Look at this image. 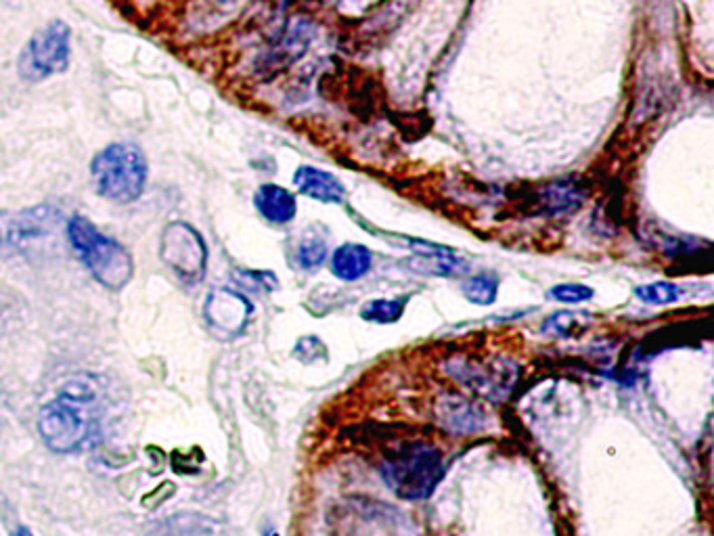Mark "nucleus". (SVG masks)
Wrapping results in <instances>:
<instances>
[{
    "mask_svg": "<svg viewBox=\"0 0 714 536\" xmlns=\"http://www.w3.org/2000/svg\"><path fill=\"white\" fill-rule=\"evenodd\" d=\"M99 384L93 377H74L38 413L36 428L49 451L70 455L86 449L99 434Z\"/></svg>",
    "mask_w": 714,
    "mask_h": 536,
    "instance_id": "nucleus-1",
    "label": "nucleus"
},
{
    "mask_svg": "<svg viewBox=\"0 0 714 536\" xmlns=\"http://www.w3.org/2000/svg\"><path fill=\"white\" fill-rule=\"evenodd\" d=\"M68 241L91 277L109 292H120L135 277V260L124 245L86 216L68 220Z\"/></svg>",
    "mask_w": 714,
    "mask_h": 536,
    "instance_id": "nucleus-2",
    "label": "nucleus"
},
{
    "mask_svg": "<svg viewBox=\"0 0 714 536\" xmlns=\"http://www.w3.org/2000/svg\"><path fill=\"white\" fill-rule=\"evenodd\" d=\"M91 178L101 197L120 206L135 204L145 193L149 178L145 151L135 143H111L93 158Z\"/></svg>",
    "mask_w": 714,
    "mask_h": 536,
    "instance_id": "nucleus-3",
    "label": "nucleus"
},
{
    "mask_svg": "<svg viewBox=\"0 0 714 536\" xmlns=\"http://www.w3.org/2000/svg\"><path fill=\"white\" fill-rule=\"evenodd\" d=\"M444 476V457L432 444H407L382 465V478L400 499H426Z\"/></svg>",
    "mask_w": 714,
    "mask_h": 536,
    "instance_id": "nucleus-4",
    "label": "nucleus"
},
{
    "mask_svg": "<svg viewBox=\"0 0 714 536\" xmlns=\"http://www.w3.org/2000/svg\"><path fill=\"white\" fill-rule=\"evenodd\" d=\"M72 63V28L61 19L44 24L30 36L17 57L21 80L38 84L53 76L65 74Z\"/></svg>",
    "mask_w": 714,
    "mask_h": 536,
    "instance_id": "nucleus-5",
    "label": "nucleus"
},
{
    "mask_svg": "<svg viewBox=\"0 0 714 536\" xmlns=\"http://www.w3.org/2000/svg\"><path fill=\"white\" fill-rule=\"evenodd\" d=\"M160 258L178 281L195 287L206 277L208 243L189 222L174 220L162 231Z\"/></svg>",
    "mask_w": 714,
    "mask_h": 536,
    "instance_id": "nucleus-6",
    "label": "nucleus"
},
{
    "mask_svg": "<svg viewBox=\"0 0 714 536\" xmlns=\"http://www.w3.org/2000/svg\"><path fill=\"white\" fill-rule=\"evenodd\" d=\"M57 210L40 204L26 210H0V256L26 252L28 245L47 237L57 225Z\"/></svg>",
    "mask_w": 714,
    "mask_h": 536,
    "instance_id": "nucleus-7",
    "label": "nucleus"
},
{
    "mask_svg": "<svg viewBox=\"0 0 714 536\" xmlns=\"http://www.w3.org/2000/svg\"><path fill=\"white\" fill-rule=\"evenodd\" d=\"M254 306L243 294L229 287L212 289L204 304V319L208 327L225 338L241 335L252 319Z\"/></svg>",
    "mask_w": 714,
    "mask_h": 536,
    "instance_id": "nucleus-8",
    "label": "nucleus"
},
{
    "mask_svg": "<svg viewBox=\"0 0 714 536\" xmlns=\"http://www.w3.org/2000/svg\"><path fill=\"white\" fill-rule=\"evenodd\" d=\"M451 373L467 388L476 390L482 396H503L511 382H516V371L503 365H484V363H467L455 365Z\"/></svg>",
    "mask_w": 714,
    "mask_h": 536,
    "instance_id": "nucleus-9",
    "label": "nucleus"
},
{
    "mask_svg": "<svg viewBox=\"0 0 714 536\" xmlns=\"http://www.w3.org/2000/svg\"><path fill=\"white\" fill-rule=\"evenodd\" d=\"M436 421L451 434H474L484 428V413L472 400L446 394L436 402Z\"/></svg>",
    "mask_w": 714,
    "mask_h": 536,
    "instance_id": "nucleus-10",
    "label": "nucleus"
},
{
    "mask_svg": "<svg viewBox=\"0 0 714 536\" xmlns=\"http://www.w3.org/2000/svg\"><path fill=\"white\" fill-rule=\"evenodd\" d=\"M587 197L585 187L572 178H564V181H553L549 185H543L534 193V204L539 206V212L549 214V216H568L576 212Z\"/></svg>",
    "mask_w": 714,
    "mask_h": 536,
    "instance_id": "nucleus-11",
    "label": "nucleus"
},
{
    "mask_svg": "<svg viewBox=\"0 0 714 536\" xmlns=\"http://www.w3.org/2000/svg\"><path fill=\"white\" fill-rule=\"evenodd\" d=\"M294 185L302 195L317 199L321 204H342L346 197V189L336 176L312 166L298 168L294 174Z\"/></svg>",
    "mask_w": 714,
    "mask_h": 536,
    "instance_id": "nucleus-12",
    "label": "nucleus"
},
{
    "mask_svg": "<svg viewBox=\"0 0 714 536\" xmlns=\"http://www.w3.org/2000/svg\"><path fill=\"white\" fill-rule=\"evenodd\" d=\"M254 206L262 218L273 222V225H287L298 214V201L294 193L273 183L258 187L254 195Z\"/></svg>",
    "mask_w": 714,
    "mask_h": 536,
    "instance_id": "nucleus-13",
    "label": "nucleus"
},
{
    "mask_svg": "<svg viewBox=\"0 0 714 536\" xmlns=\"http://www.w3.org/2000/svg\"><path fill=\"white\" fill-rule=\"evenodd\" d=\"M371 262H373L371 252L365 248V245L346 243L333 252L331 273L342 281H356L369 273Z\"/></svg>",
    "mask_w": 714,
    "mask_h": 536,
    "instance_id": "nucleus-14",
    "label": "nucleus"
},
{
    "mask_svg": "<svg viewBox=\"0 0 714 536\" xmlns=\"http://www.w3.org/2000/svg\"><path fill=\"white\" fill-rule=\"evenodd\" d=\"M499 292V279L493 273H482L463 283V296L472 304L488 306L493 304Z\"/></svg>",
    "mask_w": 714,
    "mask_h": 536,
    "instance_id": "nucleus-15",
    "label": "nucleus"
},
{
    "mask_svg": "<svg viewBox=\"0 0 714 536\" xmlns=\"http://www.w3.org/2000/svg\"><path fill=\"white\" fill-rule=\"evenodd\" d=\"M405 306H407V298H390V300H371L363 312H361V317L365 321H371V323H394L398 321L400 317H403V312H405Z\"/></svg>",
    "mask_w": 714,
    "mask_h": 536,
    "instance_id": "nucleus-16",
    "label": "nucleus"
},
{
    "mask_svg": "<svg viewBox=\"0 0 714 536\" xmlns=\"http://www.w3.org/2000/svg\"><path fill=\"white\" fill-rule=\"evenodd\" d=\"M635 294L641 302L645 304H654V306H664V304H673L675 300L681 298V287L675 283H666V281H658V283H647V285H639L635 289Z\"/></svg>",
    "mask_w": 714,
    "mask_h": 536,
    "instance_id": "nucleus-17",
    "label": "nucleus"
},
{
    "mask_svg": "<svg viewBox=\"0 0 714 536\" xmlns=\"http://www.w3.org/2000/svg\"><path fill=\"white\" fill-rule=\"evenodd\" d=\"M327 258V245L317 235H306L298 245V262L304 268H317Z\"/></svg>",
    "mask_w": 714,
    "mask_h": 536,
    "instance_id": "nucleus-18",
    "label": "nucleus"
},
{
    "mask_svg": "<svg viewBox=\"0 0 714 536\" xmlns=\"http://www.w3.org/2000/svg\"><path fill=\"white\" fill-rule=\"evenodd\" d=\"M589 317V315H578V312H555V315H551L543 329L545 331H551L555 335H562V338H566V335L574 333V331H580L583 329V319Z\"/></svg>",
    "mask_w": 714,
    "mask_h": 536,
    "instance_id": "nucleus-19",
    "label": "nucleus"
},
{
    "mask_svg": "<svg viewBox=\"0 0 714 536\" xmlns=\"http://www.w3.org/2000/svg\"><path fill=\"white\" fill-rule=\"evenodd\" d=\"M551 296L557 302H564V304H580L593 298V289L580 283H562L551 289Z\"/></svg>",
    "mask_w": 714,
    "mask_h": 536,
    "instance_id": "nucleus-20",
    "label": "nucleus"
}]
</instances>
